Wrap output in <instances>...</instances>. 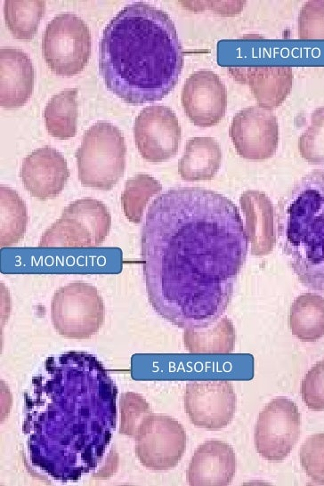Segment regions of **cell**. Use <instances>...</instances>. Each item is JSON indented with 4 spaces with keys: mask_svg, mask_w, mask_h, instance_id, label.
Masks as SVG:
<instances>
[{
    "mask_svg": "<svg viewBox=\"0 0 324 486\" xmlns=\"http://www.w3.org/2000/svg\"><path fill=\"white\" fill-rule=\"evenodd\" d=\"M300 432L296 404L286 397L274 398L259 413L254 435L255 450L268 461H282L297 442Z\"/></svg>",
    "mask_w": 324,
    "mask_h": 486,
    "instance_id": "cell-9",
    "label": "cell"
},
{
    "mask_svg": "<svg viewBox=\"0 0 324 486\" xmlns=\"http://www.w3.org/2000/svg\"><path fill=\"white\" fill-rule=\"evenodd\" d=\"M290 330L303 342H315L324 336V297L312 293L298 296L288 314Z\"/></svg>",
    "mask_w": 324,
    "mask_h": 486,
    "instance_id": "cell-21",
    "label": "cell"
},
{
    "mask_svg": "<svg viewBox=\"0 0 324 486\" xmlns=\"http://www.w3.org/2000/svg\"><path fill=\"white\" fill-rule=\"evenodd\" d=\"M91 43L85 22L74 13L64 12L47 24L42 38V53L53 72L74 76L85 67L91 55Z\"/></svg>",
    "mask_w": 324,
    "mask_h": 486,
    "instance_id": "cell-7",
    "label": "cell"
},
{
    "mask_svg": "<svg viewBox=\"0 0 324 486\" xmlns=\"http://www.w3.org/2000/svg\"><path fill=\"white\" fill-rule=\"evenodd\" d=\"M111 217L101 201L85 198L71 202L42 235L39 247H95L107 238Z\"/></svg>",
    "mask_w": 324,
    "mask_h": 486,
    "instance_id": "cell-6",
    "label": "cell"
},
{
    "mask_svg": "<svg viewBox=\"0 0 324 486\" xmlns=\"http://www.w3.org/2000/svg\"><path fill=\"white\" fill-rule=\"evenodd\" d=\"M51 316L60 335L69 338H88L104 322V304L96 288L76 281L55 291Z\"/></svg>",
    "mask_w": 324,
    "mask_h": 486,
    "instance_id": "cell-8",
    "label": "cell"
},
{
    "mask_svg": "<svg viewBox=\"0 0 324 486\" xmlns=\"http://www.w3.org/2000/svg\"><path fill=\"white\" fill-rule=\"evenodd\" d=\"M246 217V232L253 255L270 254L276 242L273 225V207L270 198L261 191L247 190L239 198Z\"/></svg>",
    "mask_w": 324,
    "mask_h": 486,
    "instance_id": "cell-19",
    "label": "cell"
},
{
    "mask_svg": "<svg viewBox=\"0 0 324 486\" xmlns=\"http://www.w3.org/2000/svg\"><path fill=\"white\" fill-rule=\"evenodd\" d=\"M237 153L245 159L271 158L279 145V124L271 110L250 106L233 117L230 131Z\"/></svg>",
    "mask_w": 324,
    "mask_h": 486,
    "instance_id": "cell-13",
    "label": "cell"
},
{
    "mask_svg": "<svg viewBox=\"0 0 324 486\" xmlns=\"http://www.w3.org/2000/svg\"><path fill=\"white\" fill-rule=\"evenodd\" d=\"M235 80L247 84L260 107L271 110L279 106L291 91L290 67L258 66L230 69Z\"/></svg>",
    "mask_w": 324,
    "mask_h": 486,
    "instance_id": "cell-18",
    "label": "cell"
},
{
    "mask_svg": "<svg viewBox=\"0 0 324 486\" xmlns=\"http://www.w3.org/2000/svg\"><path fill=\"white\" fill-rule=\"evenodd\" d=\"M181 99L185 114L198 126L217 125L225 115L226 88L221 78L211 70L193 72L183 85Z\"/></svg>",
    "mask_w": 324,
    "mask_h": 486,
    "instance_id": "cell-14",
    "label": "cell"
},
{
    "mask_svg": "<svg viewBox=\"0 0 324 486\" xmlns=\"http://www.w3.org/2000/svg\"><path fill=\"white\" fill-rule=\"evenodd\" d=\"M135 145L150 162H163L176 155L182 129L175 113L167 106L152 105L142 109L134 121Z\"/></svg>",
    "mask_w": 324,
    "mask_h": 486,
    "instance_id": "cell-11",
    "label": "cell"
},
{
    "mask_svg": "<svg viewBox=\"0 0 324 486\" xmlns=\"http://www.w3.org/2000/svg\"><path fill=\"white\" fill-rule=\"evenodd\" d=\"M184 409L193 425L221 430L234 417L236 393L226 380L190 382L185 389Z\"/></svg>",
    "mask_w": 324,
    "mask_h": 486,
    "instance_id": "cell-12",
    "label": "cell"
},
{
    "mask_svg": "<svg viewBox=\"0 0 324 486\" xmlns=\"http://www.w3.org/2000/svg\"><path fill=\"white\" fill-rule=\"evenodd\" d=\"M303 401L314 411L324 410V359L316 362L301 384Z\"/></svg>",
    "mask_w": 324,
    "mask_h": 486,
    "instance_id": "cell-31",
    "label": "cell"
},
{
    "mask_svg": "<svg viewBox=\"0 0 324 486\" xmlns=\"http://www.w3.org/2000/svg\"><path fill=\"white\" fill-rule=\"evenodd\" d=\"M117 392L94 356L49 357L24 393L32 464L62 481L95 469L115 429Z\"/></svg>",
    "mask_w": 324,
    "mask_h": 486,
    "instance_id": "cell-2",
    "label": "cell"
},
{
    "mask_svg": "<svg viewBox=\"0 0 324 486\" xmlns=\"http://www.w3.org/2000/svg\"><path fill=\"white\" fill-rule=\"evenodd\" d=\"M239 208L200 187H176L150 205L141 255L149 302L184 329L216 322L229 306L247 258Z\"/></svg>",
    "mask_w": 324,
    "mask_h": 486,
    "instance_id": "cell-1",
    "label": "cell"
},
{
    "mask_svg": "<svg viewBox=\"0 0 324 486\" xmlns=\"http://www.w3.org/2000/svg\"><path fill=\"white\" fill-rule=\"evenodd\" d=\"M135 440V452L140 462L154 471L174 467L186 447L182 425L165 415H148L140 425Z\"/></svg>",
    "mask_w": 324,
    "mask_h": 486,
    "instance_id": "cell-10",
    "label": "cell"
},
{
    "mask_svg": "<svg viewBox=\"0 0 324 486\" xmlns=\"http://www.w3.org/2000/svg\"><path fill=\"white\" fill-rule=\"evenodd\" d=\"M234 327L226 317L209 327L185 329L183 342L191 353H231L234 349Z\"/></svg>",
    "mask_w": 324,
    "mask_h": 486,
    "instance_id": "cell-23",
    "label": "cell"
},
{
    "mask_svg": "<svg viewBox=\"0 0 324 486\" xmlns=\"http://www.w3.org/2000/svg\"><path fill=\"white\" fill-rule=\"evenodd\" d=\"M236 473V455L226 442L205 441L195 450L187 471L190 485H228Z\"/></svg>",
    "mask_w": 324,
    "mask_h": 486,
    "instance_id": "cell-16",
    "label": "cell"
},
{
    "mask_svg": "<svg viewBox=\"0 0 324 486\" xmlns=\"http://www.w3.org/2000/svg\"><path fill=\"white\" fill-rule=\"evenodd\" d=\"M300 462L309 478L324 484V433L308 437L299 451Z\"/></svg>",
    "mask_w": 324,
    "mask_h": 486,
    "instance_id": "cell-28",
    "label": "cell"
},
{
    "mask_svg": "<svg viewBox=\"0 0 324 486\" xmlns=\"http://www.w3.org/2000/svg\"><path fill=\"white\" fill-rule=\"evenodd\" d=\"M126 147L121 131L98 121L84 134L76 152L78 179L86 187L111 190L124 174Z\"/></svg>",
    "mask_w": 324,
    "mask_h": 486,
    "instance_id": "cell-5",
    "label": "cell"
},
{
    "mask_svg": "<svg viewBox=\"0 0 324 486\" xmlns=\"http://www.w3.org/2000/svg\"><path fill=\"white\" fill-rule=\"evenodd\" d=\"M161 190L158 181L149 174H140L129 178L121 195V205L126 218L134 223H141L148 201Z\"/></svg>",
    "mask_w": 324,
    "mask_h": 486,
    "instance_id": "cell-26",
    "label": "cell"
},
{
    "mask_svg": "<svg viewBox=\"0 0 324 486\" xmlns=\"http://www.w3.org/2000/svg\"><path fill=\"white\" fill-rule=\"evenodd\" d=\"M222 157V149L213 137H193L185 144L178 173L187 182L211 180L220 169Z\"/></svg>",
    "mask_w": 324,
    "mask_h": 486,
    "instance_id": "cell-20",
    "label": "cell"
},
{
    "mask_svg": "<svg viewBox=\"0 0 324 486\" xmlns=\"http://www.w3.org/2000/svg\"><path fill=\"white\" fill-rule=\"evenodd\" d=\"M183 50L163 10L135 2L108 23L99 45V71L108 90L126 103L160 101L176 85Z\"/></svg>",
    "mask_w": 324,
    "mask_h": 486,
    "instance_id": "cell-3",
    "label": "cell"
},
{
    "mask_svg": "<svg viewBox=\"0 0 324 486\" xmlns=\"http://www.w3.org/2000/svg\"><path fill=\"white\" fill-rule=\"evenodd\" d=\"M77 89L69 88L53 95L44 111L45 125L48 133L58 139L66 140L77 134L78 115Z\"/></svg>",
    "mask_w": 324,
    "mask_h": 486,
    "instance_id": "cell-22",
    "label": "cell"
},
{
    "mask_svg": "<svg viewBox=\"0 0 324 486\" xmlns=\"http://www.w3.org/2000/svg\"><path fill=\"white\" fill-rule=\"evenodd\" d=\"M298 150L306 161L324 163V107L312 113L310 126L298 139Z\"/></svg>",
    "mask_w": 324,
    "mask_h": 486,
    "instance_id": "cell-27",
    "label": "cell"
},
{
    "mask_svg": "<svg viewBox=\"0 0 324 486\" xmlns=\"http://www.w3.org/2000/svg\"><path fill=\"white\" fill-rule=\"evenodd\" d=\"M44 1H5L4 18L15 38L32 39L45 12Z\"/></svg>",
    "mask_w": 324,
    "mask_h": 486,
    "instance_id": "cell-25",
    "label": "cell"
},
{
    "mask_svg": "<svg viewBox=\"0 0 324 486\" xmlns=\"http://www.w3.org/2000/svg\"><path fill=\"white\" fill-rule=\"evenodd\" d=\"M298 36L302 40L324 39V1H309L303 5Z\"/></svg>",
    "mask_w": 324,
    "mask_h": 486,
    "instance_id": "cell-30",
    "label": "cell"
},
{
    "mask_svg": "<svg viewBox=\"0 0 324 486\" xmlns=\"http://www.w3.org/2000/svg\"><path fill=\"white\" fill-rule=\"evenodd\" d=\"M28 223L27 208L22 198L10 187L0 186V245L18 243L24 236Z\"/></svg>",
    "mask_w": 324,
    "mask_h": 486,
    "instance_id": "cell-24",
    "label": "cell"
},
{
    "mask_svg": "<svg viewBox=\"0 0 324 486\" xmlns=\"http://www.w3.org/2000/svg\"><path fill=\"white\" fill-rule=\"evenodd\" d=\"M20 176L32 197L46 200L61 192L69 177V170L63 155L45 146L35 150L23 159Z\"/></svg>",
    "mask_w": 324,
    "mask_h": 486,
    "instance_id": "cell-15",
    "label": "cell"
},
{
    "mask_svg": "<svg viewBox=\"0 0 324 486\" xmlns=\"http://www.w3.org/2000/svg\"><path fill=\"white\" fill-rule=\"evenodd\" d=\"M0 104L4 109L23 106L30 98L35 71L28 55L20 49L0 50Z\"/></svg>",
    "mask_w": 324,
    "mask_h": 486,
    "instance_id": "cell-17",
    "label": "cell"
},
{
    "mask_svg": "<svg viewBox=\"0 0 324 486\" xmlns=\"http://www.w3.org/2000/svg\"><path fill=\"white\" fill-rule=\"evenodd\" d=\"M277 225L279 246L298 280L324 291V169L304 175L280 199Z\"/></svg>",
    "mask_w": 324,
    "mask_h": 486,
    "instance_id": "cell-4",
    "label": "cell"
},
{
    "mask_svg": "<svg viewBox=\"0 0 324 486\" xmlns=\"http://www.w3.org/2000/svg\"><path fill=\"white\" fill-rule=\"evenodd\" d=\"M120 409V433L135 438L140 425L150 414L149 404L139 394L127 393L121 396Z\"/></svg>",
    "mask_w": 324,
    "mask_h": 486,
    "instance_id": "cell-29",
    "label": "cell"
}]
</instances>
